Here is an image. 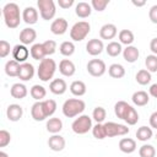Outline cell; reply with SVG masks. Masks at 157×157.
<instances>
[{"label":"cell","mask_w":157,"mask_h":157,"mask_svg":"<svg viewBox=\"0 0 157 157\" xmlns=\"http://www.w3.org/2000/svg\"><path fill=\"white\" fill-rule=\"evenodd\" d=\"M131 101H132V103H134L135 105H137V107H144V105H146V104L148 103L150 96H148V93L145 92V91H136V92H134V94H132V97H131Z\"/></svg>","instance_id":"603a6c76"},{"label":"cell","mask_w":157,"mask_h":157,"mask_svg":"<svg viewBox=\"0 0 157 157\" xmlns=\"http://www.w3.org/2000/svg\"><path fill=\"white\" fill-rule=\"evenodd\" d=\"M104 130L107 137H115V136H123L129 132V128L124 124H118L114 121L104 123Z\"/></svg>","instance_id":"52a82bcc"},{"label":"cell","mask_w":157,"mask_h":157,"mask_svg":"<svg viewBox=\"0 0 157 157\" xmlns=\"http://www.w3.org/2000/svg\"><path fill=\"white\" fill-rule=\"evenodd\" d=\"M10 93H11V96H12L13 98H16V99H22V98H25V97L27 96L28 91H27V87H26L23 83L17 82V83H13V85L11 86Z\"/></svg>","instance_id":"7402d4cb"},{"label":"cell","mask_w":157,"mask_h":157,"mask_svg":"<svg viewBox=\"0 0 157 157\" xmlns=\"http://www.w3.org/2000/svg\"><path fill=\"white\" fill-rule=\"evenodd\" d=\"M119 37V43L120 44H125L126 47L128 45H131V43L134 42V33L130 31V29H121L118 34Z\"/></svg>","instance_id":"1f68e13d"},{"label":"cell","mask_w":157,"mask_h":157,"mask_svg":"<svg viewBox=\"0 0 157 157\" xmlns=\"http://www.w3.org/2000/svg\"><path fill=\"white\" fill-rule=\"evenodd\" d=\"M43 44V48H44V52H45V55L49 56V55H53L56 50V42L55 40H52V39H48L45 42L42 43Z\"/></svg>","instance_id":"ee69618b"},{"label":"cell","mask_w":157,"mask_h":157,"mask_svg":"<svg viewBox=\"0 0 157 157\" xmlns=\"http://www.w3.org/2000/svg\"><path fill=\"white\" fill-rule=\"evenodd\" d=\"M130 107L131 105L128 104L125 101H119L114 105V113H115V115L119 119H123L124 120V118H125V115H126V113H128V110H129Z\"/></svg>","instance_id":"f546056e"},{"label":"cell","mask_w":157,"mask_h":157,"mask_svg":"<svg viewBox=\"0 0 157 157\" xmlns=\"http://www.w3.org/2000/svg\"><path fill=\"white\" fill-rule=\"evenodd\" d=\"M34 76V66L29 63H23L20 66L18 78L22 81H29Z\"/></svg>","instance_id":"e0dca14e"},{"label":"cell","mask_w":157,"mask_h":157,"mask_svg":"<svg viewBox=\"0 0 157 157\" xmlns=\"http://www.w3.org/2000/svg\"><path fill=\"white\" fill-rule=\"evenodd\" d=\"M91 12H92V6H91V4L85 2V1L78 2V4L76 5V7H75V13H76L80 18H86V17H88V16L91 15Z\"/></svg>","instance_id":"d4e9b609"},{"label":"cell","mask_w":157,"mask_h":157,"mask_svg":"<svg viewBox=\"0 0 157 157\" xmlns=\"http://www.w3.org/2000/svg\"><path fill=\"white\" fill-rule=\"evenodd\" d=\"M49 90L52 93L60 96V94H64L66 92L67 85H66L65 80H63V78H54L49 85Z\"/></svg>","instance_id":"9a60e30c"},{"label":"cell","mask_w":157,"mask_h":157,"mask_svg":"<svg viewBox=\"0 0 157 157\" xmlns=\"http://www.w3.org/2000/svg\"><path fill=\"white\" fill-rule=\"evenodd\" d=\"M23 115V108L20 104H10L6 109V117L10 121H18Z\"/></svg>","instance_id":"7c38bea8"},{"label":"cell","mask_w":157,"mask_h":157,"mask_svg":"<svg viewBox=\"0 0 157 157\" xmlns=\"http://www.w3.org/2000/svg\"><path fill=\"white\" fill-rule=\"evenodd\" d=\"M108 4H109V0H92L91 1L92 9L96 11H99V12L104 11L105 7L108 6Z\"/></svg>","instance_id":"f6af8a7d"},{"label":"cell","mask_w":157,"mask_h":157,"mask_svg":"<svg viewBox=\"0 0 157 157\" xmlns=\"http://www.w3.org/2000/svg\"><path fill=\"white\" fill-rule=\"evenodd\" d=\"M31 115H32V118L36 121H42V120H44L47 118L45 117V113H44V109H43L42 101H38V102H36L32 105V108H31Z\"/></svg>","instance_id":"cb8c5ba5"},{"label":"cell","mask_w":157,"mask_h":157,"mask_svg":"<svg viewBox=\"0 0 157 157\" xmlns=\"http://www.w3.org/2000/svg\"><path fill=\"white\" fill-rule=\"evenodd\" d=\"M145 65H146V70H148L150 72H157V55L155 54L147 55L145 59Z\"/></svg>","instance_id":"60d3db41"},{"label":"cell","mask_w":157,"mask_h":157,"mask_svg":"<svg viewBox=\"0 0 157 157\" xmlns=\"http://www.w3.org/2000/svg\"><path fill=\"white\" fill-rule=\"evenodd\" d=\"M86 85L83 81H80V80H76V81H72L71 85H70V92L76 96V97H81L86 93Z\"/></svg>","instance_id":"4316f807"},{"label":"cell","mask_w":157,"mask_h":157,"mask_svg":"<svg viewBox=\"0 0 157 157\" xmlns=\"http://www.w3.org/2000/svg\"><path fill=\"white\" fill-rule=\"evenodd\" d=\"M0 157H9V155L6 152H4V151H0Z\"/></svg>","instance_id":"11a10c76"},{"label":"cell","mask_w":157,"mask_h":157,"mask_svg":"<svg viewBox=\"0 0 157 157\" xmlns=\"http://www.w3.org/2000/svg\"><path fill=\"white\" fill-rule=\"evenodd\" d=\"M118 33V28L113 23H105L99 29V36L102 39H113Z\"/></svg>","instance_id":"2e32d148"},{"label":"cell","mask_w":157,"mask_h":157,"mask_svg":"<svg viewBox=\"0 0 157 157\" xmlns=\"http://www.w3.org/2000/svg\"><path fill=\"white\" fill-rule=\"evenodd\" d=\"M22 20L27 25H34L38 21V11L33 6H27L22 12Z\"/></svg>","instance_id":"ac0fdd59"},{"label":"cell","mask_w":157,"mask_h":157,"mask_svg":"<svg viewBox=\"0 0 157 157\" xmlns=\"http://www.w3.org/2000/svg\"><path fill=\"white\" fill-rule=\"evenodd\" d=\"M90 31H91V26H90L88 22H86V21H78V22H76L71 27V29H70V37L75 42H81V40H83L87 37V34L90 33Z\"/></svg>","instance_id":"277c9868"},{"label":"cell","mask_w":157,"mask_h":157,"mask_svg":"<svg viewBox=\"0 0 157 157\" xmlns=\"http://www.w3.org/2000/svg\"><path fill=\"white\" fill-rule=\"evenodd\" d=\"M37 6L39 9L40 17L45 21L52 20L56 13V7L53 0H38Z\"/></svg>","instance_id":"8992f818"},{"label":"cell","mask_w":157,"mask_h":157,"mask_svg":"<svg viewBox=\"0 0 157 157\" xmlns=\"http://www.w3.org/2000/svg\"><path fill=\"white\" fill-rule=\"evenodd\" d=\"M67 21L65 20V18H63V17H58V18H55L53 22H52V25H50V31H52V33L53 34H55V36H61V34H64L66 31H67Z\"/></svg>","instance_id":"8fae6325"},{"label":"cell","mask_w":157,"mask_h":157,"mask_svg":"<svg viewBox=\"0 0 157 157\" xmlns=\"http://www.w3.org/2000/svg\"><path fill=\"white\" fill-rule=\"evenodd\" d=\"M131 2H132V5H135V6H137V7H141V6H144V5L146 4V1H145V0H142V1H136V0H132Z\"/></svg>","instance_id":"db71d44e"},{"label":"cell","mask_w":157,"mask_h":157,"mask_svg":"<svg viewBox=\"0 0 157 157\" xmlns=\"http://www.w3.org/2000/svg\"><path fill=\"white\" fill-rule=\"evenodd\" d=\"M59 71H60L61 75L70 77V76H72V75L75 74L76 67H75V64H74L71 60H69V59H63V60L59 63Z\"/></svg>","instance_id":"d6986e66"},{"label":"cell","mask_w":157,"mask_h":157,"mask_svg":"<svg viewBox=\"0 0 157 157\" xmlns=\"http://www.w3.org/2000/svg\"><path fill=\"white\" fill-rule=\"evenodd\" d=\"M37 38V32L31 28V27H27V28H23L20 33V42L23 44V45H28V44H32Z\"/></svg>","instance_id":"5bb4252c"},{"label":"cell","mask_w":157,"mask_h":157,"mask_svg":"<svg viewBox=\"0 0 157 157\" xmlns=\"http://www.w3.org/2000/svg\"><path fill=\"white\" fill-rule=\"evenodd\" d=\"M55 71H56V63L53 59L45 58L39 63L37 74H38L39 80H42L43 82H48L49 80L53 78Z\"/></svg>","instance_id":"3957f363"},{"label":"cell","mask_w":157,"mask_h":157,"mask_svg":"<svg viewBox=\"0 0 157 157\" xmlns=\"http://www.w3.org/2000/svg\"><path fill=\"white\" fill-rule=\"evenodd\" d=\"M58 5L61 9H70L74 5V0H58Z\"/></svg>","instance_id":"681fc988"},{"label":"cell","mask_w":157,"mask_h":157,"mask_svg":"<svg viewBox=\"0 0 157 157\" xmlns=\"http://www.w3.org/2000/svg\"><path fill=\"white\" fill-rule=\"evenodd\" d=\"M65 139L61 136V135H58V134H54L49 137L48 140V146L52 151H55V152H59V151H63L64 147H65Z\"/></svg>","instance_id":"4fadbf2b"},{"label":"cell","mask_w":157,"mask_h":157,"mask_svg":"<svg viewBox=\"0 0 157 157\" xmlns=\"http://www.w3.org/2000/svg\"><path fill=\"white\" fill-rule=\"evenodd\" d=\"M92 134H93V136H94L96 139H98V140H103V139L107 137L105 130H104V125H103V124H98V123H97V124L92 128Z\"/></svg>","instance_id":"7bdbcfd3"},{"label":"cell","mask_w":157,"mask_h":157,"mask_svg":"<svg viewBox=\"0 0 157 157\" xmlns=\"http://www.w3.org/2000/svg\"><path fill=\"white\" fill-rule=\"evenodd\" d=\"M105 70H107L105 63L101 59H92L87 63V71L91 76L99 77V76L104 75Z\"/></svg>","instance_id":"ba28073f"},{"label":"cell","mask_w":157,"mask_h":157,"mask_svg":"<svg viewBox=\"0 0 157 157\" xmlns=\"http://www.w3.org/2000/svg\"><path fill=\"white\" fill-rule=\"evenodd\" d=\"M140 157H155L156 156V148L152 145H142L139 150Z\"/></svg>","instance_id":"b9f144b4"},{"label":"cell","mask_w":157,"mask_h":157,"mask_svg":"<svg viewBox=\"0 0 157 157\" xmlns=\"http://www.w3.org/2000/svg\"><path fill=\"white\" fill-rule=\"evenodd\" d=\"M139 49L134 45H128L125 49H123V58L128 63H135L139 59Z\"/></svg>","instance_id":"ffe728a7"},{"label":"cell","mask_w":157,"mask_h":157,"mask_svg":"<svg viewBox=\"0 0 157 157\" xmlns=\"http://www.w3.org/2000/svg\"><path fill=\"white\" fill-rule=\"evenodd\" d=\"M108 74L113 78H121L125 75V69L120 64H112L108 67Z\"/></svg>","instance_id":"4dcf8cb0"},{"label":"cell","mask_w":157,"mask_h":157,"mask_svg":"<svg viewBox=\"0 0 157 157\" xmlns=\"http://www.w3.org/2000/svg\"><path fill=\"white\" fill-rule=\"evenodd\" d=\"M124 121L128 125H135L139 121V114H137L135 108H132V107L129 108V110H128V113H126V115L124 118Z\"/></svg>","instance_id":"f35d334b"},{"label":"cell","mask_w":157,"mask_h":157,"mask_svg":"<svg viewBox=\"0 0 157 157\" xmlns=\"http://www.w3.org/2000/svg\"><path fill=\"white\" fill-rule=\"evenodd\" d=\"M47 130L50 132V134H58L63 129V121L59 119V118H50L48 121H47Z\"/></svg>","instance_id":"83f0119b"},{"label":"cell","mask_w":157,"mask_h":157,"mask_svg":"<svg viewBox=\"0 0 157 157\" xmlns=\"http://www.w3.org/2000/svg\"><path fill=\"white\" fill-rule=\"evenodd\" d=\"M150 125L153 129H157V112H153L150 115Z\"/></svg>","instance_id":"f907efd6"},{"label":"cell","mask_w":157,"mask_h":157,"mask_svg":"<svg viewBox=\"0 0 157 157\" xmlns=\"http://www.w3.org/2000/svg\"><path fill=\"white\" fill-rule=\"evenodd\" d=\"M29 50L27 49L26 45L23 44H16L13 48H12V58L13 60H16L17 63L20 64H23L26 63V60L28 59V55H29Z\"/></svg>","instance_id":"9c48e42d"},{"label":"cell","mask_w":157,"mask_h":157,"mask_svg":"<svg viewBox=\"0 0 157 157\" xmlns=\"http://www.w3.org/2000/svg\"><path fill=\"white\" fill-rule=\"evenodd\" d=\"M105 52L109 56H118L120 53H123V48H121V44L118 43V42H109L108 45L105 47Z\"/></svg>","instance_id":"836d02e7"},{"label":"cell","mask_w":157,"mask_h":157,"mask_svg":"<svg viewBox=\"0 0 157 157\" xmlns=\"http://www.w3.org/2000/svg\"><path fill=\"white\" fill-rule=\"evenodd\" d=\"M148 17H150V20H151L152 23H156L157 25V5L151 6V9L148 11Z\"/></svg>","instance_id":"c3c4849f"},{"label":"cell","mask_w":157,"mask_h":157,"mask_svg":"<svg viewBox=\"0 0 157 157\" xmlns=\"http://www.w3.org/2000/svg\"><path fill=\"white\" fill-rule=\"evenodd\" d=\"M156 139H157V134H156Z\"/></svg>","instance_id":"9f6ffc18"},{"label":"cell","mask_w":157,"mask_h":157,"mask_svg":"<svg viewBox=\"0 0 157 157\" xmlns=\"http://www.w3.org/2000/svg\"><path fill=\"white\" fill-rule=\"evenodd\" d=\"M148 92H150V94H151L152 97H155V98L157 99V83L151 85V87L148 88Z\"/></svg>","instance_id":"f5cc1de1"},{"label":"cell","mask_w":157,"mask_h":157,"mask_svg":"<svg viewBox=\"0 0 157 157\" xmlns=\"http://www.w3.org/2000/svg\"><path fill=\"white\" fill-rule=\"evenodd\" d=\"M150 49L155 55H157V37L150 42Z\"/></svg>","instance_id":"816d5d0a"},{"label":"cell","mask_w":157,"mask_h":157,"mask_svg":"<svg viewBox=\"0 0 157 157\" xmlns=\"http://www.w3.org/2000/svg\"><path fill=\"white\" fill-rule=\"evenodd\" d=\"M31 56L34 59V60H43L45 59V52H44V48H43V44L42 43H36L31 47Z\"/></svg>","instance_id":"f1b7e54d"},{"label":"cell","mask_w":157,"mask_h":157,"mask_svg":"<svg viewBox=\"0 0 157 157\" xmlns=\"http://www.w3.org/2000/svg\"><path fill=\"white\" fill-rule=\"evenodd\" d=\"M29 93H31L32 98L38 102V101H42V99L45 97L47 91H45V88H44L43 86H40V85H34V86H32Z\"/></svg>","instance_id":"d590c367"},{"label":"cell","mask_w":157,"mask_h":157,"mask_svg":"<svg viewBox=\"0 0 157 157\" xmlns=\"http://www.w3.org/2000/svg\"><path fill=\"white\" fill-rule=\"evenodd\" d=\"M11 141V135L6 130H0V147H6Z\"/></svg>","instance_id":"7dc6e473"},{"label":"cell","mask_w":157,"mask_h":157,"mask_svg":"<svg viewBox=\"0 0 157 157\" xmlns=\"http://www.w3.org/2000/svg\"><path fill=\"white\" fill-rule=\"evenodd\" d=\"M135 78H136V82H137V83L145 86V85L150 83V81H151L152 77H151V72H150L148 70H146V69H141V70L137 71Z\"/></svg>","instance_id":"e575fe53"},{"label":"cell","mask_w":157,"mask_h":157,"mask_svg":"<svg viewBox=\"0 0 157 157\" xmlns=\"http://www.w3.org/2000/svg\"><path fill=\"white\" fill-rule=\"evenodd\" d=\"M20 66L21 64L17 63L16 60H9L6 64H5V74L10 77H15L17 76L18 77V72H20Z\"/></svg>","instance_id":"484cf974"},{"label":"cell","mask_w":157,"mask_h":157,"mask_svg":"<svg viewBox=\"0 0 157 157\" xmlns=\"http://www.w3.org/2000/svg\"><path fill=\"white\" fill-rule=\"evenodd\" d=\"M59 50L64 56H71L75 53V44L70 40H65L60 44Z\"/></svg>","instance_id":"74e56055"},{"label":"cell","mask_w":157,"mask_h":157,"mask_svg":"<svg viewBox=\"0 0 157 157\" xmlns=\"http://www.w3.org/2000/svg\"><path fill=\"white\" fill-rule=\"evenodd\" d=\"M103 49H104V44H103L102 39L93 38V39H90L86 44V52L92 56L99 55L103 52Z\"/></svg>","instance_id":"30bf717a"},{"label":"cell","mask_w":157,"mask_h":157,"mask_svg":"<svg viewBox=\"0 0 157 157\" xmlns=\"http://www.w3.org/2000/svg\"><path fill=\"white\" fill-rule=\"evenodd\" d=\"M42 104H43V109H44V113H45V117H52L55 110H56V102L54 99H44L42 101Z\"/></svg>","instance_id":"8d00e7d4"},{"label":"cell","mask_w":157,"mask_h":157,"mask_svg":"<svg viewBox=\"0 0 157 157\" xmlns=\"http://www.w3.org/2000/svg\"><path fill=\"white\" fill-rule=\"evenodd\" d=\"M10 43L5 39H1L0 40V58H6L9 54H10Z\"/></svg>","instance_id":"bcb514c9"},{"label":"cell","mask_w":157,"mask_h":157,"mask_svg":"<svg viewBox=\"0 0 157 157\" xmlns=\"http://www.w3.org/2000/svg\"><path fill=\"white\" fill-rule=\"evenodd\" d=\"M119 150L124 153H132L136 150V141L130 137H124L119 141Z\"/></svg>","instance_id":"44dd1931"},{"label":"cell","mask_w":157,"mask_h":157,"mask_svg":"<svg viewBox=\"0 0 157 157\" xmlns=\"http://www.w3.org/2000/svg\"><path fill=\"white\" fill-rule=\"evenodd\" d=\"M71 128H72V131L77 135H83L86 132H88L93 126H92V119L91 117L86 115V114H82L80 115L78 118H76L72 124H71Z\"/></svg>","instance_id":"5b68a950"},{"label":"cell","mask_w":157,"mask_h":157,"mask_svg":"<svg viewBox=\"0 0 157 157\" xmlns=\"http://www.w3.org/2000/svg\"><path fill=\"white\" fill-rule=\"evenodd\" d=\"M152 135H153L152 128H148V126H141V128H139L137 131H136V137H137V140H139V141H142V142L150 140V139L152 137Z\"/></svg>","instance_id":"d6a6232c"},{"label":"cell","mask_w":157,"mask_h":157,"mask_svg":"<svg viewBox=\"0 0 157 157\" xmlns=\"http://www.w3.org/2000/svg\"><path fill=\"white\" fill-rule=\"evenodd\" d=\"M105 117H107V112H105V109L103 107H96L93 109V112H92V118L98 124H102L104 121Z\"/></svg>","instance_id":"ab89813d"},{"label":"cell","mask_w":157,"mask_h":157,"mask_svg":"<svg viewBox=\"0 0 157 157\" xmlns=\"http://www.w3.org/2000/svg\"><path fill=\"white\" fill-rule=\"evenodd\" d=\"M86 108V103L80 98L66 99L63 104V114L67 118H75L80 115Z\"/></svg>","instance_id":"7a4b0ae2"},{"label":"cell","mask_w":157,"mask_h":157,"mask_svg":"<svg viewBox=\"0 0 157 157\" xmlns=\"http://www.w3.org/2000/svg\"><path fill=\"white\" fill-rule=\"evenodd\" d=\"M2 16L5 25L9 28H17L21 22V15H20V7L16 2H7L2 7Z\"/></svg>","instance_id":"6da1fadb"}]
</instances>
